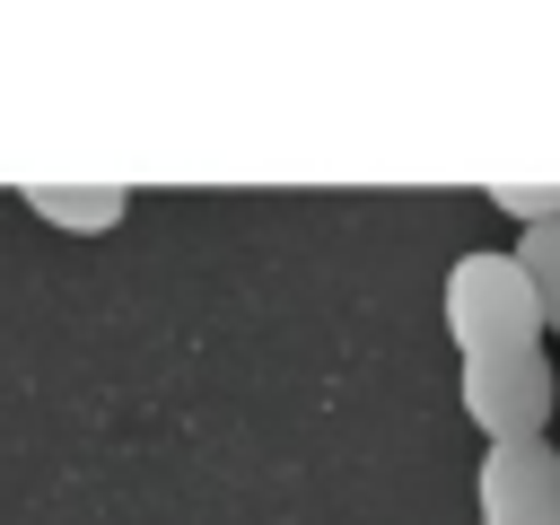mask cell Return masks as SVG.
<instances>
[{"instance_id":"obj_1","label":"cell","mask_w":560,"mask_h":525,"mask_svg":"<svg viewBox=\"0 0 560 525\" xmlns=\"http://www.w3.org/2000/svg\"><path fill=\"white\" fill-rule=\"evenodd\" d=\"M438 315L455 341V394L481 446L499 438H551V359H542V306L499 245H464L438 280Z\"/></svg>"},{"instance_id":"obj_2","label":"cell","mask_w":560,"mask_h":525,"mask_svg":"<svg viewBox=\"0 0 560 525\" xmlns=\"http://www.w3.org/2000/svg\"><path fill=\"white\" fill-rule=\"evenodd\" d=\"M481 525H560V446L551 438H499L472 472Z\"/></svg>"},{"instance_id":"obj_3","label":"cell","mask_w":560,"mask_h":525,"mask_svg":"<svg viewBox=\"0 0 560 525\" xmlns=\"http://www.w3.org/2000/svg\"><path fill=\"white\" fill-rule=\"evenodd\" d=\"M18 201H26L44 228H70V236H105V228H122V210H131L122 184H18Z\"/></svg>"},{"instance_id":"obj_4","label":"cell","mask_w":560,"mask_h":525,"mask_svg":"<svg viewBox=\"0 0 560 525\" xmlns=\"http://www.w3.org/2000/svg\"><path fill=\"white\" fill-rule=\"evenodd\" d=\"M508 254H516V271H525V289L542 306V332H560V219L525 228V245H508Z\"/></svg>"},{"instance_id":"obj_5","label":"cell","mask_w":560,"mask_h":525,"mask_svg":"<svg viewBox=\"0 0 560 525\" xmlns=\"http://www.w3.org/2000/svg\"><path fill=\"white\" fill-rule=\"evenodd\" d=\"M490 210H508L516 228H542L560 219V184H490Z\"/></svg>"}]
</instances>
